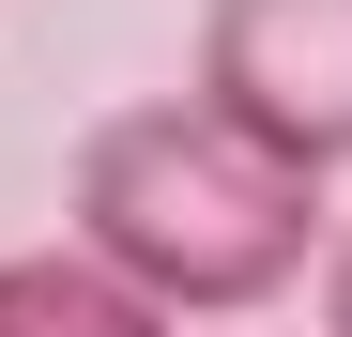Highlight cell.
Wrapping results in <instances>:
<instances>
[{
	"instance_id": "cell-1",
	"label": "cell",
	"mask_w": 352,
	"mask_h": 337,
	"mask_svg": "<svg viewBox=\"0 0 352 337\" xmlns=\"http://www.w3.org/2000/svg\"><path fill=\"white\" fill-rule=\"evenodd\" d=\"M77 246L107 276H138L168 322L276 307L322 276V184L276 168L261 138H230L199 92H153L77 138Z\"/></svg>"
},
{
	"instance_id": "cell-2",
	"label": "cell",
	"mask_w": 352,
	"mask_h": 337,
	"mask_svg": "<svg viewBox=\"0 0 352 337\" xmlns=\"http://www.w3.org/2000/svg\"><path fill=\"white\" fill-rule=\"evenodd\" d=\"M230 138H261L276 168L337 184L352 168V0H199V77Z\"/></svg>"
},
{
	"instance_id": "cell-3",
	"label": "cell",
	"mask_w": 352,
	"mask_h": 337,
	"mask_svg": "<svg viewBox=\"0 0 352 337\" xmlns=\"http://www.w3.org/2000/svg\"><path fill=\"white\" fill-rule=\"evenodd\" d=\"M0 337H184L138 276H107L92 246H16L0 261Z\"/></svg>"
},
{
	"instance_id": "cell-4",
	"label": "cell",
	"mask_w": 352,
	"mask_h": 337,
	"mask_svg": "<svg viewBox=\"0 0 352 337\" xmlns=\"http://www.w3.org/2000/svg\"><path fill=\"white\" fill-rule=\"evenodd\" d=\"M307 292H322V337H352V230H322V276H307Z\"/></svg>"
}]
</instances>
